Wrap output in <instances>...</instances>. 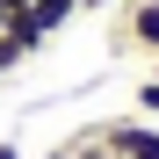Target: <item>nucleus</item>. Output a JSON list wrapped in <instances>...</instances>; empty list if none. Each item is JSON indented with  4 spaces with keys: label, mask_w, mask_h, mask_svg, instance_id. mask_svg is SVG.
<instances>
[{
    "label": "nucleus",
    "mask_w": 159,
    "mask_h": 159,
    "mask_svg": "<svg viewBox=\"0 0 159 159\" xmlns=\"http://www.w3.org/2000/svg\"><path fill=\"white\" fill-rule=\"evenodd\" d=\"M116 43L159 58V0H130V15H116Z\"/></svg>",
    "instance_id": "2"
},
{
    "label": "nucleus",
    "mask_w": 159,
    "mask_h": 159,
    "mask_svg": "<svg viewBox=\"0 0 159 159\" xmlns=\"http://www.w3.org/2000/svg\"><path fill=\"white\" fill-rule=\"evenodd\" d=\"M29 15L43 22V36H58V29H65V22L80 15V0H36V7H29Z\"/></svg>",
    "instance_id": "3"
},
{
    "label": "nucleus",
    "mask_w": 159,
    "mask_h": 159,
    "mask_svg": "<svg viewBox=\"0 0 159 159\" xmlns=\"http://www.w3.org/2000/svg\"><path fill=\"white\" fill-rule=\"evenodd\" d=\"M138 116H152V123H159V80H145V87H138Z\"/></svg>",
    "instance_id": "4"
},
{
    "label": "nucleus",
    "mask_w": 159,
    "mask_h": 159,
    "mask_svg": "<svg viewBox=\"0 0 159 159\" xmlns=\"http://www.w3.org/2000/svg\"><path fill=\"white\" fill-rule=\"evenodd\" d=\"M109 159H116V152H109Z\"/></svg>",
    "instance_id": "12"
},
{
    "label": "nucleus",
    "mask_w": 159,
    "mask_h": 159,
    "mask_svg": "<svg viewBox=\"0 0 159 159\" xmlns=\"http://www.w3.org/2000/svg\"><path fill=\"white\" fill-rule=\"evenodd\" d=\"M152 80H159V58H152Z\"/></svg>",
    "instance_id": "11"
},
{
    "label": "nucleus",
    "mask_w": 159,
    "mask_h": 159,
    "mask_svg": "<svg viewBox=\"0 0 159 159\" xmlns=\"http://www.w3.org/2000/svg\"><path fill=\"white\" fill-rule=\"evenodd\" d=\"M0 7H7V15H15V7H36V0H0Z\"/></svg>",
    "instance_id": "7"
},
{
    "label": "nucleus",
    "mask_w": 159,
    "mask_h": 159,
    "mask_svg": "<svg viewBox=\"0 0 159 159\" xmlns=\"http://www.w3.org/2000/svg\"><path fill=\"white\" fill-rule=\"evenodd\" d=\"M15 65H22V51H15V43H7V36H0V80H7V72H15Z\"/></svg>",
    "instance_id": "5"
},
{
    "label": "nucleus",
    "mask_w": 159,
    "mask_h": 159,
    "mask_svg": "<svg viewBox=\"0 0 159 159\" xmlns=\"http://www.w3.org/2000/svg\"><path fill=\"white\" fill-rule=\"evenodd\" d=\"M94 138L109 145L116 159H159V123H152V116H116V123H94Z\"/></svg>",
    "instance_id": "1"
},
{
    "label": "nucleus",
    "mask_w": 159,
    "mask_h": 159,
    "mask_svg": "<svg viewBox=\"0 0 159 159\" xmlns=\"http://www.w3.org/2000/svg\"><path fill=\"white\" fill-rule=\"evenodd\" d=\"M0 159H22V152H15V145H0Z\"/></svg>",
    "instance_id": "8"
},
{
    "label": "nucleus",
    "mask_w": 159,
    "mask_h": 159,
    "mask_svg": "<svg viewBox=\"0 0 159 159\" xmlns=\"http://www.w3.org/2000/svg\"><path fill=\"white\" fill-rule=\"evenodd\" d=\"M87 7H94V15H101V7H123V0H80V15H87Z\"/></svg>",
    "instance_id": "6"
},
{
    "label": "nucleus",
    "mask_w": 159,
    "mask_h": 159,
    "mask_svg": "<svg viewBox=\"0 0 159 159\" xmlns=\"http://www.w3.org/2000/svg\"><path fill=\"white\" fill-rule=\"evenodd\" d=\"M0 29H7V7H0Z\"/></svg>",
    "instance_id": "9"
},
{
    "label": "nucleus",
    "mask_w": 159,
    "mask_h": 159,
    "mask_svg": "<svg viewBox=\"0 0 159 159\" xmlns=\"http://www.w3.org/2000/svg\"><path fill=\"white\" fill-rule=\"evenodd\" d=\"M51 159H65V145H58V152H51Z\"/></svg>",
    "instance_id": "10"
}]
</instances>
